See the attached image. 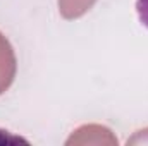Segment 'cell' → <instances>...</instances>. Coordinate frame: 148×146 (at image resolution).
<instances>
[{"label": "cell", "mask_w": 148, "mask_h": 146, "mask_svg": "<svg viewBox=\"0 0 148 146\" xmlns=\"http://www.w3.org/2000/svg\"><path fill=\"white\" fill-rule=\"evenodd\" d=\"M16 77V55L9 40L0 33V95L9 89Z\"/></svg>", "instance_id": "cell-1"}, {"label": "cell", "mask_w": 148, "mask_h": 146, "mask_svg": "<svg viewBox=\"0 0 148 146\" xmlns=\"http://www.w3.org/2000/svg\"><path fill=\"white\" fill-rule=\"evenodd\" d=\"M93 3L95 0H59V9L66 19H76L90 10Z\"/></svg>", "instance_id": "cell-2"}, {"label": "cell", "mask_w": 148, "mask_h": 146, "mask_svg": "<svg viewBox=\"0 0 148 146\" xmlns=\"http://www.w3.org/2000/svg\"><path fill=\"white\" fill-rule=\"evenodd\" d=\"M136 12L143 26L148 28V0H138L136 2Z\"/></svg>", "instance_id": "cell-3"}]
</instances>
